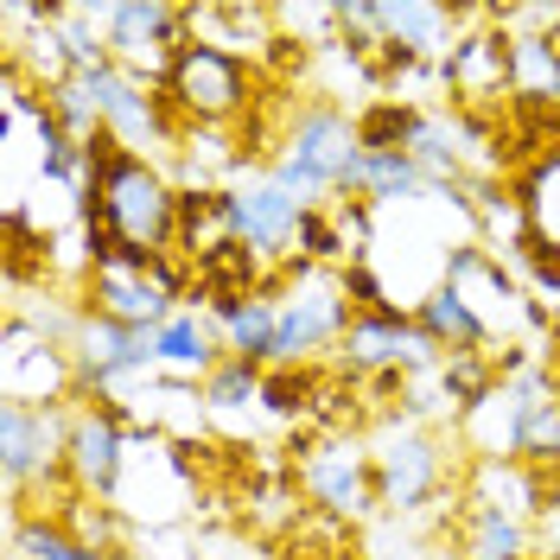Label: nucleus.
I'll use <instances>...</instances> for the list:
<instances>
[{"instance_id": "f257e3e1", "label": "nucleus", "mask_w": 560, "mask_h": 560, "mask_svg": "<svg viewBox=\"0 0 560 560\" xmlns=\"http://www.w3.org/2000/svg\"><path fill=\"white\" fill-rule=\"evenodd\" d=\"M255 65L223 51V45H205V38H185L178 45L173 70L160 77V103L173 115L178 135H243V121L255 115Z\"/></svg>"}, {"instance_id": "f03ea898", "label": "nucleus", "mask_w": 560, "mask_h": 560, "mask_svg": "<svg viewBox=\"0 0 560 560\" xmlns=\"http://www.w3.org/2000/svg\"><path fill=\"white\" fill-rule=\"evenodd\" d=\"M357 166H363V140H357V121L331 103H306L293 108L287 135H280L275 153V178L300 198L306 210H318V198H350L357 185Z\"/></svg>"}, {"instance_id": "7ed1b4c3", "label": "nucleus", "mask_w": 560, "mask_h": 560, "mask_svg": "<svg viewBox=\"0 0 560 560\" xmlns=\"http://www.w3.org/2000/svg\"><path fill=\"white\" fill-rule=\"evenodd\" d=\"M350 318L357 306H350L345 268L287 261L275 275V363H313L325 345H345Z\"/></svg>"}, {"instance_id": "20e7f679", "label": "nucleus", "mask_w": 560, "mask_h": 560, "mask_svg": "<svg viewBox=\"0 0 560 560\" xmlns=\"http://www.w3.org/2000/svg\"><path fill=\"white\" fill-rule=\"evenodd\" d=\"M446 293L471 313V325L485 331V345L497 350V357L523 350L528 331H541V325H548V313L528 300L523 275H510V268H503V255H490L485 243L453 248V261H446Z\"/></svg>"}, {"instance_id": "39448f33", "label": "nucleus", "mask_w": 560, "mask_h": 560, "mask_svg": "<svg viewBox=\"0 0 560 560\" xmlns=\"http://www.w3.org/2000/svg\"><path fill=\"white\" fill-rule=\"evenodd\" d=\"M370 458H376V503L388 516H420L446 490V440L427 420L383 415L370 433Z\"/></svg>"}, {"instance_id": "423d86ee", "label": "nucleus", "mask_w": 560, "mask_h": 560, "mask_svg": "<svg viewBox=\"0 0 560 560\" xmlns=\"http://www.w3.org/2000/svg\"><path fill=\"white\" fill-rule=\"evenodd\" d=\"M128 523H173L198 503V471L185 440L160 433V427H135L128 433V465H121V485L108 497Z\"/></svg>"}, {"instance_id": "0eeeda50", "label": "nucleus", "mask_w": 560, "mask_h": 560, "mask_svg": "<svg viewBox=\"0 0 560 560\" xmlns=\"http://www.w3.org/2000/svg\"><path fill=\"white\" fill-rule=\"evenodd\" d=\"M70 395H83L70 345L38 331L26 313H7V331H0V401L7 408H70Z\"/></svg>"}, {"instance_id": "6e6552de", "label": "nucleus", "mask_w": 560, "mask_h": 560, "mask_svg": "<svg viewBox=\"0 0 560 560\" xmlns=\"http://www.w3.org/2000/svg\"><path fill=\"white\" fill-rule=\"evenodd\" d=\"M293 478L306 490V510H325L338 523L376 510V458H370V440H357L350 427L306 440V453L293 458Z\"/></svg>"}, {"instance_id": "1a4fd4ad", "label": "nucleus", "mask_w": 560, "mask_h": 560, "mask_svg": "<svg viewBox=\"0 0 560 560\" xmlns=\"http://www.w3.org/2000/svg\"><path fill=\"white\" fill-rule=\"evenodd\" d=\"M178 45H185V7L166 0H115L108 13V58L140 77L147 90H160V77L173 70Z\"/></svg>"}, {"instance_id": "9d476101", "label": "nucleus", "mask_w": 560, "mask_h": 560, "mask_svg": "<svg viewBox=\"0 0 560 560\" xmlns=\"http://www.w3.org/2000/svg\"><path fill=\"white\" fill-rule=\"evenodd\" d=\"M230 217H236V243L255 248L268 268L300 261V223H306V205H300L275 173H248L243 185H230Z\"/></svg>"}, {"instance_id": "9b49d317", "label": "nucleus", "mask_w": 560, "mask_h": 560, "mask_svg": "<svg viewBox=\"0 0 560 560\" xmlns=\"http://www.w3.org/2000/svg\"><path fill=\"white\" fill-rule=\"evenodd\" d=\"M70 420H77V408H7L0 401V471H7V497H26L38 478L65 471Z\"/></svg>"}, {"instance_id": "f8f14e48", "label": "nucleus", "mask_w": 560, "mask_h": 560, "mask_svg": "<svg viewBox=\"0 0 560 560\" xmlns=\"http://www.w3.org/2000/svg\"><path fill=\"white\" fill-rule=\"evenodd\" d=\"M83 313L115 318V325H140V331H160L178 313L173 293L153 280V261H115V268H90L83 280Z\"/></svg>"}, {"instance_id": "ddd939ff", "label": "nucleus", "mask_w": 560, "mask_h": 560, "mask_svg": "<svg viewBox=\"0 0 560 560\" xmlns=\"http://www.w3.org/2000/svg\"><path fill=\"white\" fill-rule=\"evenodd\" d=\"M128 415H115V408H103V401H90V408H77V420H70V453H65V471L77 478V485L90 490V497H115V485H121V465H128Z\"/></svg>"}, {"instance_id": "4468645a", "label": "nucleus", "mask_w": 560, "mask_h": 560, "mask_svg": "<svg viewBox=\"0 0 560 560\" xmlns=\"http://www.w3.org/2000/svg\"><path fill=\"white\" fill-rule=\"evenodd\" d=\"M153 345H160V370L166 376H178V383H205L210 370L223 363V338H217V325H210V313H198V306H178L160 331H153Z\"/></svg>"}, {"instance_id": "2eb2a0df", "label": "nucleus", "mask_w": 560, "mask_h": 560, "mask_svg": "<svg viewBox=\"0 0 560 560\" xmlns=\"http://www.w3.org/2000/svg\"><path fill=\"white\" fill-rule=\"evenodd\" d=\"M217 338H223V357H243V363H275V293H255V300H223V306H205Z\"/></svg>"}, {"instance_id": "dca6fc26", "label": "nucleus", "mask_w": 560, "mask_h": 560, "mask_svg": "<svg viewBox=\"0 0 560 560\" xmlns=\"http://www.w3.org/2000/svg\"><path fill=\"white\" fill-rule=\"evenodd\" d=\"M510 191H516V205H523L528 243L560 248V147L555 153H541V160H528Z\"/></svg>"}, {"instance_id": "f3484780", "label": "nucleus", "mask_w": 560, "mask_h": 560, "mask_svg": "<svg viewBox=\"0 0 560 560\" xmlns=\"http://www.w3.org/2000/svg\"><path fill=\"white\" fill-rule=\"evenodd\" d=\"M415 325H420V338H427V345H440V357H453V350H490V345H485V331L471 325V313L458 306L446 287L420 300Z\"/></svg>"}, {"instance_id": "a211bd4d", "label": "nucleus", "mask_w": 560, "mask_h": 560, "mask_svg": "<svg viewBox=\"0 0 560 560\" xmlns=\"http://www.w3.org/2000/svg\"><path fill=\"white\" fill-rule=\"evenodd\" d=\"M465 560H528V523L497 510H465Z\"/></svg>"}, {"instance_id": "6ab92c4d", "label": "nucleus", "mask_w": 560, "mask_h": 560, "mask_svg": "<svg viewBox=\"0 0 560 560\" xmlns=\"http://www.w3.org/2000/svg\"><path fill=\"white\" fill-rule=\"evenodd\" d=\"M7 555H26V560H108V555H96V548H83L70 528L45 523V516L7 523Z\"/></svg>"}, {"instance_id": "aec40b11", "label": "nucleus", "mask_w": 560, "mask_h": 560, "mask_svg": "<svg viewBox=\"0 0 560 560\" xmlns=\"http://www.w3.org/2000/svg\"><path fill=\"white\" fill-rule=\"evenodd\" d=\"M261 383H268V370H261V363L223 357V363H217V370L205 376V408H210V415H236V408H255V401H261Z\"/></svg>"}, {"instance_id": "412c9836", "label": "nucleus", "mask_w": 560, "mask_h": 560, "mask_svg": "<svg viewBox=\"0 0 560 560\" xmlns=\"http://www.w3.org/2000/svg\"><path fill=\"white\" fill-rule=\"evenodd\" d=\"M415 128H420V108H408L401 96L357 115V140H363V153H408V147H415Z\"/></svg>"}, {"instance_id": "4be33fe9", "label": "nucleus", "mask_w": 560, "mask_h": 560, "mask_svg": "<svg viewBox=\"0 0 560 560\" xmlns=\"http://www.w3.org/2000/svg\"><path fill=\"white\" fill-rule=\"evenodd\" d=\"M7 560H26V555H7Z\"/></svg>"}, {"instance_id": "5701e85b", "label": "nucleus", "mask_w": 560, "mask_h": 560, "mask_svg": "<svg viewBox=\"0 0 560 560\" xmlns=\"http://www.w3.org/2000/svg\"><path fill=\"white\" fill-rule=\"evenodd\" d=\"M548 560H560V555H548Z\"/></svg>"}, {"instance_id": "b1692460", "label": "nucleus", "mask_w": 560, "mask_h": 560, "mask_svg": "<svg viewBox=\"0 0 560 560\" xmlns=\"http://www.w3.org/2000/svg\"><path fill=\"white\" fill-rule=\"evenodd\" d=\"M528 560H535V555H528Z\"/></svg>"}]
</instances>
